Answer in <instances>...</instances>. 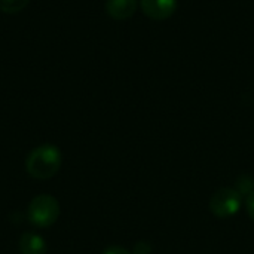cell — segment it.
Here are the masks:
<instances>
[{
    "label": "cell",
    "instance_id": "1",
    "mask_svg": "<svg viewBox=\"0 0 254 254\" xmlns=\"http://www.w3.org/2000/svg\"><path fill=\"white\" fill-rule=\"evenodd\" d=\"M27 173L39 180L54 177L61 168V152L54 144H42L30 152L25 161Z\"/></svg>",
    "mask_w": 254,
    "mask_h": 254
},
{
    "label": "cell",
    "instance_id": "2",
    "mask_svg": "<svg viewBox=\"0 0 254 254\" xmlns=\"http://www.w3.org/2000/svg\"><path fill=\"white\" fill-rule=\"evenodd\" d=\"M60 216V204L51 195H39L31 199L27 217L28 222L37 228H49L58 220Z\"/></svg>",
    "mask_w": 254,
    "mask_h": 254
},
{
    "label": "cell",
    "instance_id": "3",
    "mask_svg": "<svg viewBox=\"0 0 254 254\" xmlns=\"http://www.w3.org/2000/svg\"><path fill=\"white\" fill-rule=\"evenodd\" d=\"M241 208V195L231 188H223L214 192L210 199V210L219 219L235 216Z\"/></svg>",
    "mask_w": 254,
    "mask_h": 254
},
{
    "label": "cell",
    "instance_id": "4",
    "mask_svg": "<svg viewBox=\"0 0 254 254\" xmlns=\"http://www.w3.org/2000/svg\"><path fill=\"white\" fill-rule=\"evenodd\" d=\"M141 10L146 16L155 21H164L177 10V0H140Z\"/></svg>",
    "mask_w": 254,
    "mask_h": 254
},
{
    "label": "cell",
    "instance_id": "5",
    "mask_svg": "<svg viewBox=\"0 0 254 254\" xmlns=\"http://www.w3.org/2000/svg\"><path fill=\"white\" fill-rule=\"evenodd\" d=\"M137 0H106V12L116 21L131 18L137 10Z\"/></svg>",
    "mask_w": 254,
    "mask_h": 254
},
{
    "label": "cell",
    "instance_id": "6",
    "mask_svg": "<svg viewBox=\"0 0 254 254\" xmlns=\"http://www.w3.org/2000/svg\"><path fill=\"white\" fill-rule=\"evenodd\" d=\"M19 252L21 254H46L48 247L40 235L33 232H25L19 238Z\"/></svg>",
    "mask_w": 254,
    "mask_h": 254
},
{
    "label": "cell",
    "instance_id": "7",
    "mask_svg": "<svg viewBox=\"0 0 254 254\" xmlns=\"http://www.w3.org/2000/svg\"><path fill=\"white\" fill-rule=\"evenodd\" d=\"M235 190L241 195V196H250L254 192V179L244 174V176H240L237 179V185H235Z\"/></svg>",
    "mask_w": 254,
    "mask_h": 254
},
{
    "label": "cell",
    "instance_id": "8",
    "mask_svg": "<svg viewBox=\"0 0 254 254\" xmlns=\"http://www.w3.org/2000/svg\"><path fill=\"white\" fill-rule=\"evenodd\" d=\"M30 0H0V10L3 13H18L21 12Z\"/></svg>",
    "mask_w": 254,
    "mask_h": 254
},
{
    "label": "cell",
    "instance_id": "9",
    "mask_svg": "<svg viewBox=\"0 0 254 254\" xmlns=\"http://www.w3.org/2000/svg\"><path fill=\"white\" fill-rule=\"evenodd\" d=\"M150 250H152V247H150L149 243L140 241V243H137L135 247H134V254H149L150 253Z\"/></svg>",
    "mask_w": 254,
    "mask_h": 254
},
{
    "label": "cell",
    "instance_id": "10",
    "mask_svg": "<svg viewBox=\"0 0 254 254\" xmlns=\"http://www.w3.org/2000/svg\"><path fill=\"white\" fill-rule=\"evenodd\" d=\"M103 254H131L128 250L122 249V247H118V246H112L109 249H106Z\"/></svg>",
    "mask_w": 254,
    "mask_h": 254
},
{
    "label": "cell",
    "instance_id": "11",
    "mask_svg": "<svg viewBox=\"0 0 254 254\" xmlns=\"http://www.w3.org/2000/svg\"><path fill=\"white\" fill-rule=\"evenodd\" d=\"M247 211H249V216L254 220V192L247 198Z\"/></svg>",
    "mask_w": 254,
    "mask_h": 254
}]
</instances>
